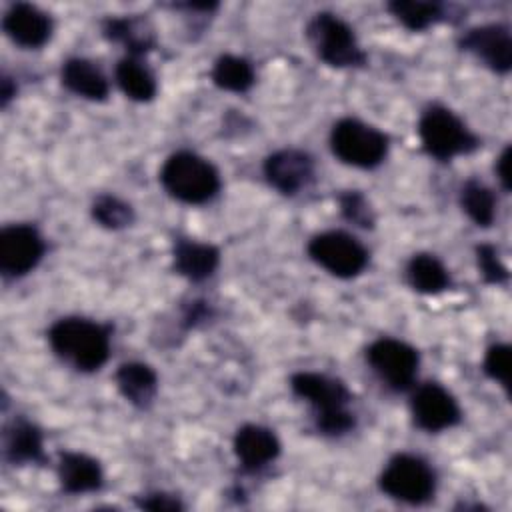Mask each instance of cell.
Masks as SVG:
<instances>
[{
  "label": "cell",
  "instance_id": "32",
  "mask_svg": "<svg viewBox=\"0 0 512 512\" xmlns=\"http://www.w3.org/2000/svg\"><path fill=\"white\" fill-rule=\"evenodd\" d=\"M508 166H510V146H506L504 152L500 154V158L496 160V174H498L504 190H510V170H508Z\"/></svg>",
  "mask_w": 512,
  "mask_h": 512
},
{
  "label": "cell",
  "instance_id": "30",
  "mask_svg": "<svg viewBox=\"0 0 512 512\" xmlns=\"http://www.w3.org/2000/svg\"><path fill=\"white\" fill-rule=\"evenodd\" d=\"M476 258H478V268L484 276L486 282H492V284H500V282H506L508 280V270L506 266L500 262L498 258V252L494 246L490 244H480L476 248Z\"/></svg>",
  "mask_w": 512,
  "mask_h": 512
},
{
  "label": "cell",
  "instance_id": "28",
  "mask_svg": "<svg viewBox=\"0 0 512 512\" xmlns=\"http://www.w3.org/2000/svg\"><path fill=\"white\" fill-rule=\"evenodd\" d=\"M340 202V210L342 216L350 222H354L360 228H372L374 226V214L372 208L368 204V200L364 198L362 192L358 190H348L344 194L338 196Z\"/></svg>",
  "mask_w": 512,
  "mask_h": 512
},
{
  "label": "cell",
  "instance_id": "12",
  "mask_svg": "<svg viewBox=\"0 0 512 512\" xmlns=\"http://www.w3.org/2000/svg\"><path fill=\"white\" fill-rule=\"evenodd\" d=\"M414 422L428 432L454 426L460 420V408L452 394L440 384H422L412 396Z\"/></svg>",
  "mask_w": 512,
  "mask_h": 512
},
{
  "label": "cell",
  "instance_id": "31",
  "mask_svg": "<svg viewBox=\"0 0 512 512\" xmlns=\"http://www.w3.org/2000/svg\"><path fill=\"white\" fill-rule=\"evenodd\" d=\"M136 504L140 508H146V510H160V512H172V510H182V504L176 496H168V494H162V492H156V494H146L144 498H138Z\"/></svg>",
  "mask_w": 512,
  "mask_h": 512
},
{
  "label": "cell",
  "instance_id": "21",
  "mask_svg": "<svg viewBox=\"0 0 512 512\" xmlns=\"http://www.w3.org/2000/svg\"><path fill=\"white\" fill-rule=\"evenodd\" d=\"M106 38L122 44L132 54H144L154 48V28L146 18L126 16V18H108L104 22Z\"/></svg>",
  "mask_w": 512,
  "mask_h": 512
},
{
  "label": "cell",
  "instance_id": "2",
  "mask_svg": "<svg viewBox=\"0 0 512 512\" xmlns=\"http://www.w3.org/2000/svg\"><path fill=\"white\" fill-rule=\"evenodd\" d=\"M296 396L310 402L316 414V426L326 434H342L354 426V416L348 412V388L326 374L298 372L290 378Z\"/></svg>",
  "mask_w": 512,
  "mask_h": 512
},
{
  "label": "cell",
  "instance_id": "26",
  "mask_svg": "<svg viewBox=\"0 0 512 512\" xmlns=\"http://www.w3.org/2000/svg\"><path fill=\"white\" fill-rule=\"evenodd\" d=\"M388 10L402 22L408 30H426L430 24L442 18V8L436 2H418V0H394L388 4Z\"/></svg>",
  "mask_w": 512,
  "mask_h": 512
},
{
  "label": "cell",
  "instance_id": "9",
  "mask_svg": "<svg viewBox=\"0 0 512 512\" xmlns=\"http://www.w3.org/2000/svg\"><path fill=\"white\" fill-rule=\"evenodd\" d=\"M372 370L394 390H406L418 372V352L406 342L380 338L366 350Z\"/></svg>",
  "mask_w": 512,
  "mask_h": 512
},
{
  "label": "cell",
  "instance_id": "20",
  "mask_svg": "<svg viewBox=\"0 0 512 512\" xmlns=\"http://www.w3.org/2000/svg\"><path fill=\"white\" fill-rule=\"evenodd\" d=\"M4 452L12 464L44 462L40 430L24 418L14 420L4 432Z\"/></svg>",
  "mask_w": 512,
  "mask_h": 512
},
{
  "label": "cell",
  "instance_id": "1",
  "mask_svg": "<svg viewBox=\"0 0 512 512\" xmlns=\"http://www.w3.org/2000/svg\"><path fill=\"white\" fill-rule=\"evenodd\" d=\"M52 350L76 370L94 372L108 360V330L86 318H62L48 332Z\"/></svg>",
  "mask_w": 512,
  "mask_h": 512
},
{
  "label": "cell",
  "instance_id": "13",
  "mask_svg": "<svg viewBox=\"0 0 512 512\" xmlns=\"http://www.w3.org/2000/svg\"><path fill=\"white\" fill-rule=\"evenodd\" d=\"M460 46L478 56L494 72L506 74L512 66V40L508 28L502 24H486L468 30Z\"/></svg>",
  "mask_w": 512,
  "mask_h": 512
},
{
  "label": "cell",
  "instance_id": "22",
  "mask_svg": "<svg viewBox=\"0 0 512 512\" xmlns=\"http://www.w3.org/2000/svg\"><path fill=\"white\" fill-rule=\"evenodd\" d=\"M406 276L410 286L422 294H438L450 284L444 264L432 254H414L408 262Z\"/></svg>",
  "mask_w": 512,
  "mask_h": 512
},
{
  "label": "cell",
  "instance_id": "33",
  "mask_svg": "<svg viewBox=\"0 0 512 512\" xmlns=\"http://www.w3.org/2000/svg\"><path fill=\"white\" fill-rule=\"evenodd\" d=\"M16 94V86H12V80L10 78H2V104L6 106L8 100Z\"/></svg>",
  "mask_w": 512,
  "mask_h": 512
},
{
  "label": "cell",
  "instance_id": "18",
  "mask_svg": "<svg viewBox=\"0 0 512 512\" xmlns=\"http://www.w3.org/2000/svg\"><path fill=\"white\" fill-rule=\"evenodd\" d=\"M62 84L88 100H104L108 96V80L100 68L84 58H70L62 66Z\"/></svg>",
  "mask_w": 512,
  "mask_h": 512
},
{
  "label": "cell",
  "instance_id": "15",
  "mask_svg": "<svg viewBox=\"0 0 512 512\" xmlns=\"http://www.w3.org/2000/svg\"><path fill=\"white\" fill-rule=\"evenodd\" d=\"M234 452L246 470H258L280 454V442L272 430L246 424L234 436Z\"/></svg>",
  "mask_w": 512,
  "mask_h": 512
},
{
  "label": "cell",
  "instance_id": "11",
  "mask_svg": "<svg viewBox=\"0 0 512 512\" xmlns=\"http://www.w3.org/2000/svg\"><path fill=\"white\" fill-rule=\"evenodd\" d=\"M264 176L278 192L294 196L314 180V160L302 150H278L266 158Z\"/></svg>",
  "mask_w": 512,
  "mask_h": 512
},
{
  "label": "cell",
  "instance_id": "25",
  "mask_svg": "<svg viewBox=\"0 0 512 512\" xmlns=\"http://www.w3.org/2000/svg\"><path fill=\"white\" fill-rule=\"evenodd\" d=\"M462 210L478 226H490L496 216V198L490 188L476 180H468L460 190Z\"/></svg>",
  "mask_w": 512,
  "mask_h": 512
},
{
  "label": "cell",
  "instance_id": "8",
  "mask_svg": "<svg viewBox=\"0 0 512 512\" xmlns=\"http://www.w3.org/2000/svg\"><path fill=\"white\" fill-rule=\"evenodd\" d=\"M310 258L338 278H352L368 264L366 248L350 234L332 230L314 236L308 244Z\"/></svg>",
  "mask_w": 512,
  "mask_h": 512
},
{
  "label": "cell",
  "instance_id": "3",
  "mask_svg": "<svg viewBox=\"0 0 512 512\" xmlns=\"http://www.w3.org/2000/svg\"><path fill=\"white\" fill-rule=\"evenodd\" d=\"M160 182L172 198L186 204H202L220 188L216 168L192 152L172 154L160 170Z\"/></svg>",
  "mask_w": 512,
  "mask_h": 512
},
{
  "label": "cell",
  "instance_id": "5",
  "mask_svg": "<svg viewBox=\"0 0 512 512\" xmlns=\"http://www.w3.org/2000/svg\"><path fill=\"white\" fill-rule=\"evenodd\" d=\"M306 36L318 54L330 66L346 68L364 64L366 56L360 50L352 28L330 12L316 14L306 28Z\"/></svg>",
  "mask_w": 512,
  "mask_h": 512
},
{
  "label": "cell",
  "instance_id": "16",
  "mask_svg": "<svg viewBox=\"0 0 512 512\" xmlns=\"http://www.w3.org/2000/svg\"><path fill=\"white\" fill-rule=\"evenodd\" d=\"M220 262V252L212 244L194 242L188 238H180L174 244V268L178 274L192 282L206 280L214 274Z\"/></svg>",
  "mask_w": 512,
  "mask_h": 512
},
{
  "label": "cell",
  "instance_id": "10",
  "mask_svg": "<svg viewBox=\"0 0 512 512\" xmlns=\"http://www.w3.org/2000/svg\"><path fill=\"white\" fill-rule=\"evenodd\" d=\"M44 242L34 226L12 224L0 232V270L4 276H24L42 258Z\"/></svg>",
  "mask_w": 512,
  "mask_h": 512
},
{
  "label": "cell",
  "instance_id": "27",
  "mask_svg": "<svg viewBox=\"0 0 512 512\" xmlns=\"http://www.w3.org/2000/svg\"><path fill=\"white\" fill-rule=\"evenodd\" d=\"M92 216L96 222H100L104 228L118 230L134 220V210L128 202L112 196V194H102L94 200L92 204Z\"/></svg>",
  "mask_w": 512,
  "mask_h": 512
},
{
  "label": "cell",
  "instance_id": "4",
  "mask_svg": "<svg viewBox=\"0 0 512 512\" xmlns=\"http://www.w3.org/2000/svg\"><path fill=\"white\" fill-rule=\"evenodd\" d=\"M418 134L424 150L438 160H450L478 146L476 136L454 112L444 106H430L422 114Z\"/></svg>",
  "mask_w": 512,
  "mask_h": 512
},
{
  "label": "cell",
  "instance_id": "7",
  "mask_svg": "<svg viewBox=\"0 0 512 512\" xmlns=\"http://www.w3.org/2000/svg\"><path fill=\"white\" fill-rule=\"evenodd\" d=\"M378 484L380 490L394 500L408 504H424L434 494L436 478L432 468L422 458L398 454L386 464L378 478Z\"/></svg>",
  "mask_w": 512,
  "mask_h": 512
},
{
  "label": "cell",
  "instance_id": "23",
  "mask_svg": "<svg viewBox=\"0 0 512 512\" xmlns=\"http://www.w3.org/2000/svg\"><path fill=\"white\" fill-rule=\"evenodd\" d=\"M116 82L128 98L138 102H148L156 94V80L152 72L136 58H124L118 62Z\"/></svg>",
  "mask_w": 512,
  "mask_h": 512
},
{
  "label": "cell",
  "instance_id": "19",
  "mask_svg": "<svg viewBox=\"0 0 512 512\" xmlns=\"http://www.w3.org/2000/svg\"><path fill=\"white\" fill-rule=\"evenodd\" d=\"M116 386L130 404L146 408L156 396L158 378L148 364L128 362L116 370Z\"/></svg>",
  "mask_w": 512,
  "mask_h": 512
},
{
  "label": "cell",
  "instance_id": "6",
  "mask_svg": "<svg viewBox=\"0 0 512 512\" xmlns=\"http://www.w3.org/2000/svg\"><path fill=\"white\" fill-rule=\"evenodd\" d=\"M330 146L342 162L358 168H374L388 152V138L360 120L342 118L332 128Z\"/></svg>",
  "mask_w": 512,
  "mask_h": 512
},
{
  "label": "cell",
  "instance_id": "24",
  "mask_svg": "<svg viewBox=\"0 0 512 512\" xmlns=\"http://www.w3.org/2000/svg\"><path fill=\"white\" fill-rule=\"evenodd\" d=\"M212 80L222 90L246 92L254 84V70L248 60L226 54L216 60L212 70Z\"/></svg>",
  "mask_w": 512,
  "mask_h": 512
},
{
  "label": "cell",
  "instance_id": "29",
  "mask_svg": "<svg viewBox=\"0 0 512 512\" xmlns=\"http://www.w3.org/2000/svg\"><path fill=\"white\" fill-rule=\"evenodd\" d=\"M484 372L498 380L506 390L510 388V346L508 344H494L488 348L484 358Z\"/></svg>",
  "mask_w": 512,
  "mask_h": 512
},
{
  "label": "cell",
  "instance_id": "14",
  "mask_svg": "<svg viewBox=\"0 0 512 512\" xmlns=\"http://www.w3.org/2000/svg\"><path fill=\"white\" fill-rule=\"evenodd\" d=\"M4 30L6 34L24 48H38L42 46L52 32L50 18L32 4H14L4 16Z\"/></svg>",
  "mask_w": 512,
  "mask_h": 512
},
{
  "label": "cell",
  "instance_id": "17",
  "mask_svg": "<svg viewBox=\"0 0 512 512\" xmlns=\"http://www.w3.org/2000/svg\"><path fill=\"white\" fill-rule=\"evenodd\" d=\"M58 478L68 494L94 492L102 486L100 464L80 452H60Z\"/></svg>",
  "mask_w": 512,
  "mask_h": 512
}]
</instances>
